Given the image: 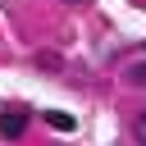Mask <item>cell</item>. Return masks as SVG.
I'll return each instance as SVG.
<instances>
[{
    "mask_svg": "<svg viewBox=\"0 0 146 146\" xmlns=\"http://www.w3.org/2000/svg\"><path fill=\"white\" fill-rule=\"evenodd\" d=\"M23 128H27L23 110H0V137H23Z\"/></svg>",
    "mask_w": 146,
    "mask_h": 146,
    "instance_id": "6da1fadb",
    "label": "cell"
},
{
    "mask_svg": "<svg viewBox=\"0 0 146 146\" xmlns=\"http://www.w3.org/2000/svg\"><path fill=\"white\" fill-rule=\"evenodd\" d=\"M46 123H50V128H59V132H68V128H73V119H68V114H59V110H50V114H46Z\"/></svg>",
    "mask_w": 146,
    "mask_h": 146,
    "instance_id": "7a4b0ae2",
    "label": "cell"
},
{
    "mask_svg": "<svg viewBox=\"0 0 146 146\" xmlns=\"http://www.w3.org/2000/svg\"><path fill=\"white\" fill-rule=\"evenodd\" d=\"M128 82L132 87H146V64H128Z\"/></svg>",
    "mask_w": 146,
    "mask_h": 146,
    "instance_id": "3957f363",
    "label": "cell"
},
{
    "mask_svg": "<svg viewBox=\"0 0 146 146\" xmlns=\"http://www.w3.org/2000/svg\"><path fill=\"white\" fill-rule=\"evenodd\" d=\"M137 141H141V146H146V114H141V119H137Z\"/></svg>",
    "mask_w": 146,
    "mask_h": 146,
    "instance_id": "277c9868",
    "label": "cell"
},
{
    "mask_svg": "<svg viewBox=\"0 0 146 146\" xmlns=\"http://www.w3.org/2000/svg\"><path fill=\"white\" fill-rule=\"evenodd\" d=\"M68 5H82V0H68Z\"/></svg>",
    "mask_w": 146,
    "mask_h": 146,
    "instance_id": "5b68a950",
    "label": "cell"
}]
</instances>
